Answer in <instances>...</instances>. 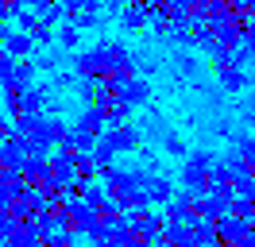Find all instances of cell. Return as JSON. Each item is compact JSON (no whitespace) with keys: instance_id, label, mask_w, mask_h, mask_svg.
<instances>
[{"instance_id":"obj_1","label":"cell","mask_w":255,"mask_h":247,"mask_svg":"<svg viewBox=\"0 0 255 247\" xmlns=\"http://www.w3.org/2000/svg\"><path fill=\"white\" fill-rule=\"evenodd\" d=\"M209 170H213V154L197 151L190 162H186V170H182V182L190 185L193 193H205V189H209Z\"/></svg>"},{"instance_id":"obj_2","label":"cell","mask_w":255,"mask_h":247,"mask_svg":"<svg viewBox=\"0 0 255 247\" xmlns=\"http://www.w3.org/2000/svg\"><path fill=\"white\" fill-rule=\"evenodd\" d=\"M248 232H252V228H248V220H244V216H236V213H232V216L224 213L221 220H217V240H221L224 247H236Z\"/></svg>"},{"instance_id":"obj_3","label":"cell","mask_w":255,"mask_h":247,"mask_svg":"<svg viewBox=\"0 0 255 247\" xmlns=\"http://www.w3.org/2000/svg\"><path fill=\"white\" fill-rule=\"evenodd\" d=\"M70 216H74V220H70V228H74V232H81V228L93 232L97 228V209H93V205H74V213H70Z\"/></svg>"},{"instance_id":"obj_4","label":"cell","mask_w":255,"mask_h":247,"mask_svg":"<svg viewBox=\"0 0 255 247\" xmlns=\"http://www.w3.org/2000/svg\"><path fill=\"white\" fill-rule=\"evenodd\" d=\"M143 193H147V201H170V197H174V189H170L166 178H151Z\"/></svg>"},{"instance_id":"obj_5","label":"cell","mask_w":255,"mask_h":247,"mask_svg":"<svg viewBox=\"0 0 255 247\" xmlns=\"http://www.w3.org/2000/svg\"><path fill=\"white\" fill-rule=\"evenodd\" d=\"M221 81H224V89H228V93L244 89V74H236V70H232V62H228V58L221 62Z\"/></svg>"},{"instance_id":"obj_6","label":"cell","mask_w":255,"mask_h":247,"mask_svg":"<svg viewBox=\"0 0 255 247\" xmlns=\"http://www.w3.org/2000/svg\"><path fill=\"white\" fill-rule=\"evenodd\" d=\"M109 143H112V147H120V151H131V147L139 143V135H135L131 127H124V131H116V135H112Z\"/></svg>"},{"instance_id":"obj_7","label":"cell","mask_w":255,"mask_h":247,"mask_svg":"<svg viewBox=\"0 0 255 247\" xmlns=\"http://www.w3.org/2000/svg\"><path fill=\"white\" fill-rule=\"evenodd\" d=\"M124 101H128V105H143V101H147V85H143V81H135V85H128Z\"/></svg>"},{"instance_id":"obj_8","label":"cell","mask_w":255,"mask_h":247,"mask_svg":"<svg viewBox=\"0 0 255 247\" xmlns=\"http://www.w3.org/2000/svg\"><path fill=\"white\" fill-rule=\"evenodd\" d=\"M166 151H170V154H182L186 147H182V139H174V135H170V139H166Z\"/></svg>"},{"instance_id":"obj_9","label":"cell","mask_w":255,"mask_h":247,"mask_svg":"<svg viewBox=\"0 0 255 247\" xmlns=\"http://www.w3.org/2000/svg\"><path fill=\"white\" fill-rule=\"evenodd\" d=\"M54 174H58V178H62V182H66V178H70V162H66V158H62V162L54 166Z\"/></svg>"}]
</instances>
